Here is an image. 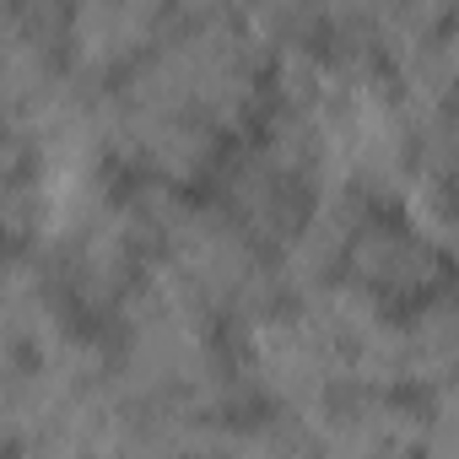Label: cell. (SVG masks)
<instances>
[{
  "mask_svg": "<svg viewBox=\"0 0 459 459\" xmlns=\"http://www.w3.org/2000/svg\"><path fill=\"white\" fill-rule=\"evenodd\" d=\"M114 87L189 114L233 141L260 119L271 98V44L238 12L173 17L157 49L125 76H114Z\"/></svg>",
  "mask_w": 459,
  "mask_h": 459,
  "instance_id": "obj_1",
  "label": "cell"
},
{
  "mask_svg": "<svg viewBox=\"0 0 459 459\" xmlns=\"http://www.w3.org/2000/svg\"><path fill=\"white\" fill-rule=\"evenodd\" d=\"M44 233V178L17 130H0V249H33Z\"/></svg>",
  "mask_w": 459,
  "mask_h": 459,
  "instance_id": "obj_8",
  "label": "cell"
},
{
  "mask_svg": "<svg viewBox=\"0 0 459 459\" xmlns=\"http://www.w3.org/2000/svg\"><path fill=\"white\" fill-rule=\"evenodd\" d=\"M152 265H162L178 287H189L221 319V330L287 298L271 249H260L200 189H168V184L152 189Z\"/></svg>",
  "mask_w": 459,
  "mask_h": 459,
  "instance_id": "obj_2",
  "label": "cell"
},
{
  "mask_svg": "<svg viewBox=\"0 0 459 459\" xmlns=\"http://www.w3.org/2000/svg\"><path fill=\"white\" fill-rule=\"evenodd\" d=\"M368 205L373 200L346 189V184H319L314 189V200L303 205L298 227L287 233V244L276 249V281H281L287 298L314 292V287L341 276L346 244H351V233H357V221H362Z\"/></svg>",
  "mask_w": 459,
  "mask_h": 459,
  "instance_id": "obj_5",
  "label": "cell"
},
{
  "mask_svg": "<svg viewBox=\"0 0 459 459\" xmlns=\"http://www.w3.org/2000/svg\"><path fill=\"white\" fill-rule=\"evenodd\" d=\"M173 0H71L65 17V65L87 82H114L141 65L157 39L173 28Z\"/></svg>",
  "mask_w": 459,
  "mask_h": 459,
  "instance_id": "obj_4",
  "label": "cell"
},
{
  "mask_svg": "<svg viewBox=\"0 0 459 459\" xmlns=\"http://www.w3.org/2000/svg\"><path fill=\"white\" fill-rule=\"evenodd\" d=\"M454 28H437V33H421L411 44H400L389 60H384V76L394 87V98L405 103L411 125L416 119H432V114H454Z\"/></svg>",
  "mask_w": 459,
  "mask_h": 459,
  "instance_id": "obj_7",
  "label": "cell"
},
{
  "mask_svg": "<svg viewBox=\"0 0 459 459\" xmlns=\"http://www.w3.org/2000/svg\"><path fill=\"white\" fill-rule=\"evenodd\" d=\"M341 276L378 298L384 308H405L427 292L454 287V249L427 238L416 221H405L389 200H373L346 244Z\"/></svg>",
  "mask_w": 459,
  "mask_h": 459,
  "instance_id": "obj_3",
  "label": "cell"
},
{
  "mask_svg": "<svg viewBox=\"0 0 459 459\" xmlns=\"http://www.w3.org/2000/svg\"><path fill=\"white\" fill-rule=\"evenodd\" d=\"M6 6H12V0H0V12H6Z\"/></svg>",
  "mask_w": 459,
  "mask_h": 459,
  "instance_id": "obj_9",
  "label": "cell"
},
{
  "mask_svg": "<svg viewBox=\"0 0 459 459\" xmlns=\"http://www.w3.org/2000/svg\"><path fill=\"white\" fill-rule=\"evenodd\" d=\"M394 373H400V389H411V394L459 384V308H454V287L394 308Z\"/></svg>",
  "mask_w": 459,
  "mask_h": 459,
  "instance_id": "obj_6",
  "label": "cell"
}]
</instances>
